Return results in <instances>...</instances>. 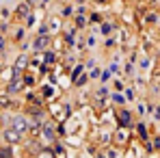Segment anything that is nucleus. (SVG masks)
<instances>
[{
  "mask_svg": "<svg viewBox=\"0 0 160 158\" xmlns=\"http://www.w3.org/2000/svg\"><path fill=\"white\" fill-rule=\"evenodd\" d=\"M28 126H30V124L26 121V117H22V115H15V117L11 119V128H15L18 132H26Z\"/></svg>",
  "mask_w": 160,
  "mask_h": 158,
  "instance_id": "obj_1",
  "label": "nucleus"
},
{
  "mask_svg": "<svg viewBox=\"0 0 160 158\" xmlns=\"http://www.w3.org/2000/svg\"><path fill=\"white\" fill-rule=\"evenodd\" d=\"M30 2H35V0H30Z\"/></svg>",
  "mask_w": 160,
  "mask_h": 158,
  "instance_id": "obj_8",
  "label": "nucleus"
},
{
  "mask_svg": "<svg viewBox=\"0 0 160 158\" xmlns=\"http://www.w3.org/2000/svg\"><path fill=\"white\" fill-rule=\"evenodd\" d=\"M128 121H130V115L123 110V113H121V126H128Z\"/></svg>",
  "mask_w": 160,
  "mask_h": 158,
  "instance_id": "obj_5",
  "label": "nucleus"
},
{
  "mask_svg": "<svg viewBox=\"0 0 160 158\" xmlns=\"http://www.w3.org/2000/svg\"><path fill=\"white\" fill-rule=\"evenodd\" d=\"M4 48V37H0V50Z\"/></svg>",
  "mask_w": 160,
  "mask_h": 158,
  "instance_id": "obj_7",
  "label": "nucleus"
},
{
  "mask_svg": "<svg viewBox=\"0 0 160 158\" xmlns=\"http://www.w3.org/2000/svg\"><path fill=\"white\" fill-rule=\"evenodd\" d=\"M0 158H11V150L9 147H0Z\"/></svg>",
  "mask_w": 160,
  "mask_h": 158,
  "instance_id": "obj_4",
  "label": "nucleus"
},
{
  "mask_svg": "<svg viewBox=\"0 0 160 158\" xmlns=\"http://www.w3.org/2000/svg\"><path fill=\"white\" fill-rule=\"evenodd\" d=\"M20 136H22V132H18L15 128L4 130V141H9V143H20Z\"/></svg>",
  "mask_w": 160,
  "mask_h": 158,
  "instance_id": "obj_2",
  "label": "nucleus"
},
{
  "mask_svg": "<svg viewBox=\"0 0 160 158\" xmlns=\"http://www.w3.org/2000/svg\"><path fill=\"white\" fill-rule=\"evenodd\" d=\"M46 43H48V37H39V39H37V41H35V48H37V50H39V48H43V46H46Z\"/></svg>",
  "mask_w": 160,
  "mask_h": 158,
  "instance_id": "obj_3",
  "label": "nucleus"
},
{
  "mask_svg": "<svg viewBox=\"0 0 160 158\" xmlns=\"http://www.w3.org/2000/svg\"><path fill=\"white\" fill-rule=\"evenodd\" d=\"M18 13H20V15H24V18H26V15H28V4H22V7H20V11H18Z\"/></svg>",
  "mask_w": 160,
  "mask_h": 158,
  "instance_id": "obj_6",
  "label": "nucleus"
}]
</instances>
